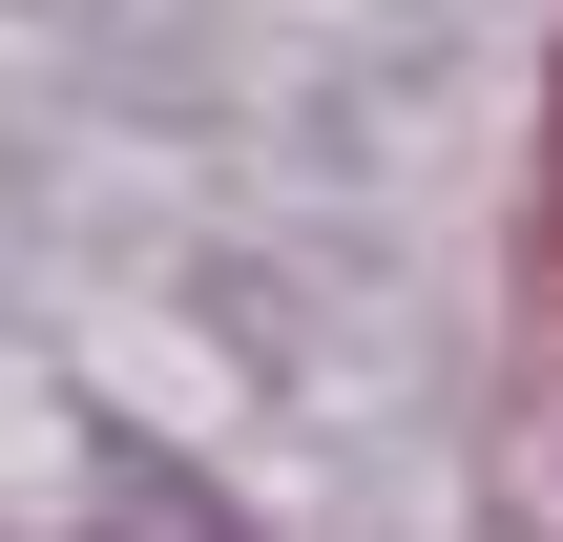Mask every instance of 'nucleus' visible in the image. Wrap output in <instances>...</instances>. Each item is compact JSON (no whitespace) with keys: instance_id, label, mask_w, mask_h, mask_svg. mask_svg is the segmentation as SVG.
Instances as JSON below:
<instances>
[{"instance_id":"obj_1","label":"nucleus","mask_w":563,"mask_h":542,"mask_svg":"<svg viewBox=\"0 0 563 542\" xmlns=\"http://www.w3.org/2000/svg\"><path fill=\"white\" fill-rule=\"evenodd\" d=\"M84 542H251V522H230L209 480H125V501H104V522H84Z\"/></svg>"}]
</instances>
